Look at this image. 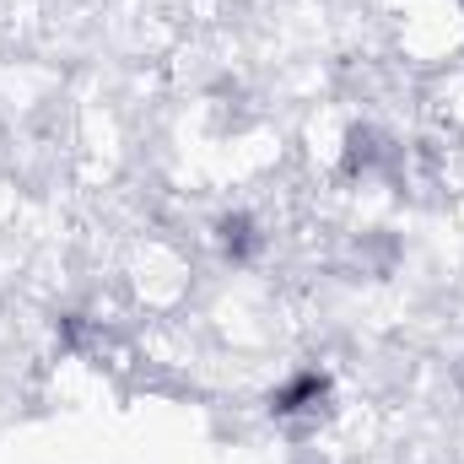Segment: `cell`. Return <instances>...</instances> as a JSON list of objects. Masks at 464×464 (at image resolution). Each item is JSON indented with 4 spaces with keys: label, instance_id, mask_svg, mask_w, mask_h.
<instances>
[{
    "label": "cell",
    "instance_id": "5b68a950",
    "mask_svg": "<svg viewBox=\"0 0 464 464\" xmlns=\"http://www.w3.org/2000/svg\"><path fill=\"white\" fill-rule=\"evenodd\" d=\"M459 5H464V0H459Z\"/></svg>",
    "mask_w": 464,
    "mask_h": 464
},
{
    "label": "cell",
    "instance_id": "6da1fadb",
    "mask_svg": "<svg viewBox=\"0 0 464 464\" xmlns=\"http://www.w3.org/2000/svg\"><path fill=\"white\" fill-rule=\"evenodd\" d=\"M330 372L324 367H297V372H286L281 383H276V394H270V416L276 421H319L324 416V405H330Z\"/></svg>",
    "mask_w": 464,
    "mask_h": 464
},
{
    "label": "cell",
    "instance_id": "3957f363",
    "mask_svg": "<svg viewBox=\"0 0 464 464\" xmlns=\"http://www.w3.org/2000/svg\"><path fill=\"white\" fill-rule=\"evenodd\" d=\"M383 157H389V140H383L378 130L356 124V130L346 135V173H351V179H356V173H362V179H367V173H378V162H383Z\"/></svg>",
    "mask_w": 464,
    "mask_h": 464
},
{
    "label": "cell",
    "instance_id": "7a4b0ae2",
    "mask_svg": "<svg viewBox=\"0 0 464 464\" xmlns=\"http://www.w3.org/2000/svg\"><path fill=\"white\" fill-rule=\"evenodd\" d=\"M217 243H222V254H227L232 265H248L254 254H259V227H254V217H243V211H232L217 222Z\"/></svg>",
    "mask_w": 464,
    "mask_h": 464
},
{
    "label": "cell",
    "instance_id": "277c9868",
    "mask_svg": "<svg viewBox=\"0 0 464 464\" xmlns=\"http://www.w3.org/2000/svg\"><path fill=\"white\" fill-rule=\"evenodd\" d=\"M297 464H319V459H314V454H303V459H297Z\"/></svg>",
    "mask_w": 464,
    "mask_h": 464
}]
</instances>
